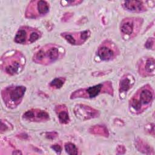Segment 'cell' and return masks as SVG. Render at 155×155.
<instances>
[{"label": "cell", "mask_w": 155, "mask_h": 155, "mask_svg": "<svg viewBox=\"0 0 155 155\" xmlns=\"http://www.w3.org/2000/svg\"><path fill=\"white\" fill-rule=\"evenodd\" d=\"M108 93L113 96V90L112 83L110 81H106L102 84H99L92 87L85 88H81L73 92L70 96L71 99L77 97L93 98L101 93Z\"/></svg>", "instance_id": "4"}, {"label": "cell", "mask_w": 155, "mask_h": 155, "mask_svg": "<svg viewBox=\"0 0 155 155\" xmlns=\"http://www.w3.org/2000/svg\"><path fill=\"white\" fill-rule=\"evenodd\" d=\"M25 64V57L21 52L16 50L4 53L1 59L2 70L10 76L20 73L23 70Z\"/></svg>", "instance_id": "2"}, {"label": "cell", "mask_w": 155, "mask_h": 155, "mask_svg": "<svg viewBox=\"0 0 155 155\" xmlns=\"http://www.w3.org/2000/svg\"><path fill=\"white\" fill-rule=\"evenodd\" d=\"M49 4L45 1H31L25 11V16L28 18H36L47 14L49 11Z\"/></svg>", "instance_id": "8"}, {"label": "cell", "mask_w": 155, "mask_h": 155, "mask_svg": "<svg viewBox=\"0 0 155 155\" xmlns=\"http://www.w3.org/2000/svg\"><path fill=\"white\" fill-rule=\"evenodd\" d=\"M123 7L127 10L133 12H142L146 10L143 2L140 1H126L123 3Z\"/></svg>", "instance_id": "14"}, {"label": "cell", "mask_w": 155, "mask_h": 155, "mask_svg": "<svg viewBox=\"0 0 155 155\" xmlns=\"http://www.w3.org/2000/svg\"><path fill=\"white\" fill-rule=\"evenodd\" d=\"M154 91L149 85L140 87L132 96L129 101L131 111L139 114L143 112L152 103Z\"/></svg>", "instance_id": "1"}, {"label": "cell", "mask_w": 155, "mask_h": 155, "mask_svg": "<svg viewBox=\"0 0 155 155\" xmlns=\"http://www.w3.org/2000/svg\"><path fill=\"white\" fill-rule=\"evenodd\" d=\"M51 148L55 151H56L57 153H60L61 151V147L59 145H53V146H51Z\"/></svg>", "instance_id": "22"}, {"label": "cell", "mask_w": 155, "mask_h": 155, "mask_svg": "<svg viewBox=\"0 0 155 155\" xmlns=\"http://www.w3.org/2000/svg\"><path fill=\"white\" fill-rule=\"evenodd\" d=\"M23 118L30 122H42L47 120L49 119V115L45 111L39 109H31L24 113Z\"/></svg>", "instance_id": "13"}, {"label": "cell", "mask_w": 155, "mask_h": 155, "mask_svg": "<svg viewBox=\"0 0 155 155\" xmlns=\"http://www.w3.org/2000/svg\"><path fill=\"white\" fill-rule=\"evenodd\" d=\"M41 32L35 28L23 26L17 31L14 41L15 42L21 44H31L41 37Z\"/></svg>", "instance_id": "6"}, {"label": "cell", "mask_w": 155, "mask_h": 155, "mask_svg": "<svg viewBox=\"0 0 155 155\" xmlns=\"http://www.w3.org/2000/svg\"><path fill=\"white\" fill-rule=\"evenodd\" d=\"M74 113L77 118L85 120L96 117L99 116V111L90 106L78 104L74 108Z\"/></svg>", "instance_id": "11"}, {"label": "cell", "mask_w": 155, "mask_h": 155, "mask_svg": "<svg viewBox=\"0 0 155 155\" xmlns=\"http://www.w3.org/2000/svg\"><path fill=\"white\" fill-rule=\"evenodd\" d=\"M65 151L69 154H78V148L76 145L72 143L68 142L64 145Z\"/></svg>", "instance_id": "19"}, {"label": "cell", "mask_w": 155, "mask_h": 155, "mask_svg": "<svg viewBox=\"0 0 155 155\" xmlns=\"http://www.w3.org/2000/svg\"><path fill=\"white\" fill-rule=\"evenodd\" d=\"M61 36L71 45H81L84 44L90 37V31L88 30L80 32H67L61 33Z\"/></svg>", "instance_id": "10"}, {"label": "cell", "mask_w": 155, "mask_h": 155, "mask_svg": "<svg viewBox=\"0 0 155 155\" xmlns=\"http://www.w3.org/2000/svg\"><path fill=\"white\" fill-rule=\"evenodd\" d=\"M154 38H150L147 41L145 44V47L148 49H154Z\"/></svg>", "instance_id": "21"}, {"label": "cell", "mask_w": 155, "mask_h": 155, "mask_svg": "<svg viewBox=\"0 0 155 155\" xmlns=\"http://www.w3.org/2000/svg\"><path fill=\"white\" fill-rule=\"evenodd\" d=\"M142 20L138 18H127L124 19L120 26V32L124 39H131L139 32Z\"/></svg>", "instance_id": "7"}, {"label": "cell", "mask_w": 155, "mask_h": 155, "mask_svg": "<svg viewBox=\"0 0 155 155\" xmlns=\"http://www.w3.org/2000/svg\"><path fill=\"white\" fill-rule=\"evenodd\" d=\"M55 44H47L38 50L33 56V61L43 65L51 64L62 57L63 49Z\"/></svg>", "instance_id": "3"}, {"label": "cell", "mask_w": 155, "mask_h": 155, "mask_svg": "<svg viewBox=\"0 0 155 155\" xmlns=\"http://www.w3.org/2000/svg\"><path fill=\"white\" fill-rule=\"evenodd\" d=\"M119 51L116 46L110 41H104L97 50V56L102 60L108 61L115 58Z\"/></svg>", "instance_id": "9"}, {"label": "cell", "mask_w": 155, "mask_h": 155, "mask_svg": "<svg viewBox=\"0 0 155 155\" xmlns=\"http://www.w3.org/2000/svg\"><path fill=\"white\" fill-rule=\"evenodd\" d=\"M55 111L59 118V120L61 124H66L70 121L68 110L65 105H57L55 108Z\"/></svg>", "instance_id": "16"}, {"label": "cell", "mask_w": 155, "mask_h": 155, "mask_svg": "<svg viewBox=\"0 0 155 155\" xmlns=\"http://www.w3.org/2000/svg\"><path fill=\"white\" fill-rule=\"evenodd\" d=\"M134 83V79L133 76L128 74L123 76L119 82V93L122 94L126 93L129 89H130Z\"/></svg>", "instance_id": "15"}, {"label": "cell", "mask_w": 155, "mask_h": 155, "mask_svg": "<svg viewBox=\"0 0 155 155\" xmlns=\"http://www.w3.org/2000/svg\"><path fill=\"white\" fill-rule=\"evenodd\" d=\"M138 71L142 76L154 75V59L152 57L142 58L138 64Z\"/></svg>", "instance_id": "12"}, {"label": "cell", "mask_w": 155, "mask_h": 155, "mask_svg": "<svg viewBox=\"0 0 155 155\" xmlns=\"http://www.w3.org/2000/svg\"><path fill=\"white\" fill-rule=\"evenodd\" d=\"M140 140V141H139V143H138V144H139V145H137V146L140 147V148H137L138 150H139V151H144L143 153H147L146 150H147V151H149V150H150V148H149L148 145H147L144 142L142 141L141 140Z\"/></svg>", "instance_id": "20"}, {"label": "cell", "mask_w": 155, "mask_h": 155, "mask_svg": "<svg viewBox=\"0 0 155 155\" xmlns=\"http://www.w3.org/2000/svg\"><path fill=\"white\" fill-rule=\"evenodd\" d=\"M26 88L24 86H9L1 91L2 99L5 105L10 108L18 107L24 96Z\"/></svg>", "instance_id": "5"}, {"label": "cell", "mask_w": 155, "mask_h": 155, "mask_svg": "<svg viewBox=\"0 0 155 155\" xmlns=\"http://www.w3.org/2000/svg\"><path fill=\"white\" fill-rule=\"evenodd\" d=\"M65 81V79L62 77L54 78L49 84L50 87H52L54 89H58L62 87L64 82Z\"/></svg>", "instance_id": "18"}, {"label": "cell", "mask_w": 155, "mask_h": 155, "mask_svg": "<svg viewBox=\"0 0 155 155\" xmlns=\"http://www.w3.org/2000/svg\"><path fill=\"white\" fill-rule=\"evenodd\" d=\"M91 133L93 134H100L104 136H108V133L107 129L102 125H96L91 128Z\"/></svg>", "instance_id": "17"}]
</instances>
